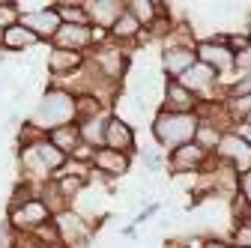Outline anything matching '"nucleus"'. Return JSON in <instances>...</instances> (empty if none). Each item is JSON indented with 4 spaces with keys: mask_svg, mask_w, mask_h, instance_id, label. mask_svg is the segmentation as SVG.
Returning <instances> with one entry per match:
<instances>
[{
    "mask_svg": "<svg viewBox=\"0 0 251 248\" xmlns=\"http://www.w3.org/2000/svg\"><path fill=\"white\" fill-rule=\"evenodd\" d=\"M105 149L123 152V156H132V152L138 149V129L129 126L126 120L108 114V123H105Z\"/></svg>",
    "mask_w": 251,
    "mask_h": 248,
    "instance_id": "11",
    "label": "nucleus"
},
{
    "mask_svg": "<svg viewBox=\"0 0 251 248\" xmlns=\"http://www.w3.org/2000/svg\"><path fill=\"white\" fill-rule=\"evenodd\" d=\"M242 33L248 36V42H251V15H248V24H245V30H242Z\"/></svg>",
    "mask_w": 251,
    "mask_h": 248,
    "instance_id": "34",
    "label": "nucleus"
},
{
    "mask_svg": "<svg viewBox=\"0 0 251 248\" xmlns=\"http://www.w3.org/2000/svg\"><path fill=\"white\" fill-rule=\"evenodd\" d=\"M126 12H129L144 30H150L162 15H171V6L159 3V0H126Z\"/></svg>",
    "mask_w": 251,
    "mask_h": 248,
    "instance_id": "18",
    "label": "nucleus"
},
{
    "mask_svg": "<svg viewBox=\"0 0 251 248\" xmlns=\"http://www.w3.org/2000/svg\"><path fill=\"white\" fill-rule=\"evenodd\" d=\"M245 96H251V72L248 75H236L225 87V99H245Z\"/></svg>",
    "mask_w": 251,
    "mask_h": 248,
    "instance_id": "27",
    "label": "nucleus"
},
{
    "mask_svg": "<svg viewBox=\"0 0 251 248\" xmlns=\"http://www.w3.org/2000/svg\"><path fill=\"white\" fill-rule=\"evenodd\" d=\"M239 222H248V224H251V209H248V212L242 215V219H239Z\"/></svg>",
    "mask_w": 251,
    "mask_h": 248,
    "instance_id": "35",
    "label": "nucleus"
},
{
    "mask_svg": "<svg viewBox=\"0 0 251 248\" xmlns=\"http://www.w3.org/2000/svg\"><path fill=\"white\" fill-rule=\"evenodd\" d=\"M201 248H233V245H230L225 236H203Z\"/></svg>",
    "mask_w": 251,
    "mask_h": 248,
    "instance_id": "32",
    "label": "nucleus"
},
{
    "mask_svg": "<svg viewBox=\"0 0 251 248\" xmlns=\"http://www.w3.org/2000/svg\"><path fill=\"white\" fill-rule=\"evenodd\" d=\"M84 12H87V24L93 30L108 33L114 21L126 12V0H84Z\"/></svg>",
    "mask_w": 251,
    "mask_h": 248,
    "instance_id": "13",
    "label": "nucleus"
},
{
    "mask_svg": "<svg viewBox=\"0 0 251 248\" xmlns=\"http://www.w3.org/2000/svg\"><path fill=\"white\" fill-rule=\"evenodd\" d=\"M6 222L12 224V230L18 236H30V233H36L42 224L51 222V212L45 209V203L39 198L33 200H24V203H15L6 209Z\"/></svg>",
    "mask_w": 251,
    "mask_h": 248,
    "instance_id": "7",
    "label": "nucleus"
},
{
    "mask_svg": "<svg viewBox=\"0 0 251 248\" xmlns=\"http://www.w3.org/2000/svg\"><path fill=\"white\" fill-rule=\"evenodd\" d=\"M251 72V45L233 54V75H248Z\"/></svg>",
    "mask_w": 251,
    "mask_h": 248,
    "instance_id": "28",
    "label": "nucleus"
},
{
    "mask_svg": "<svg viewBox=\"0 0 251 248\" xmlns=\"http://www.w3.org/2000/svg\"><path fill=\"white\" fill-rule=\"evenodd\" d=\"M51 48L90 54L93 48H96V30L87 27V24H60V30L51 39Z\"/></svg>",
    "mask_w": 251,
    "mask_h": 248,
    "instance_id": "10",
    "label": "nucleus"
},
{
    "mask_svg": "<svg viewBox=\"0 0 251 248\" xmlns=\"http://www.w3.org/2000/svg\"><path fill=\"white\" fill-rule=\"evenodd\" d=\"M236 192H239V200L251 209V171L239 176V185H236Z\"/></svg>",
    "mask_w": 251,
    "mask_h": 248,
    "instance_id": "30",
    "label": "nucleus"
},
{
    "mask_svg": "<svg viewBox=\"0 0 251 248\" xmlns=\"http://www.w3.org/2000/svg\"><path fill=\"white\" fill-rule=\"evenodd\" d=\"M30 33H33L36 39H39V45H51V39H54V33L60 30V15H57V0H54V6H48V9H42V12H36V15H21L18 18Z\"/></svg>",
    "mask_w": 251,
    "mask_h": 248,
    "instance_id": "16",
    "label": "nucleus"
},
{
    "mask_svg": "<svg viewBox=\"0 0 251 248\" xmlns=\"http://www.w3.org/2000/svg\"><path fill=\"white\" fill-rule=\"evenodd\" d=\"M195 129H198V114H165L155 111L150 120V135L159 149H176L182 144L195 141Z\"/></svg>",
    "mask_w": 251,
    "mask_h": 248,
    "instance_id": "2",
    "label": "nucleus"
},
{
    "mask_svg": "<svg viewBox=\"0 0 251 248\" xmlns=\"http://www.w3.org/2000/svg\"><path fill=\"white\" fill-rule=\"evenodd\" d=\"M222 129H215L212 126V123H206V120H201L198 117V129H195V144L203 149V152H209V156H212V152H215V147H218V141H222Z\"/></svg>",
    "mask_w": 251,
    "mask_h": 248,
    "instance_id": "23",
    "label": "nucleus"
},
{
    "mask_svg": "<svg viewBox=\"0 0 251 248\" xmlns=\"http://www.w3.org/2000/svg\"><path fill=\"white\" fill-rule=\"evenodd\" d=\"M33 149H36V156H39V162H42V168L48 171V176H54L57 171H63V165H66V162H69V159H66V156H63V152L57 149V147H51V144L45 141V135L33 141Z\"/></svg>",
    "mask_w": 251,
    "mask_h": 248,
    "instance_id": "22",
    "label": "nucleus"
},
{
    "mask_svg": "<svg viewBox=\"0 0 251 248\" xmlns=\"http://www.w3.org/2000/svg\"><path fill=\"white\" fill-rule=\"evenodd\" d=\"M198 99L188 90H182L176 81H165L162 87V99H159V111L165 114H198Z\"/></svg>",
    "mask_w": 251,
    "mask_h": 248,
    "instance_id": "15",
    "label": "nucleus"
},
{
    "mask_svg": "<svg viewBox=\"0 0 251 248\" xmlns=\"http://www.w3.org/2000/svg\"><path fill=\"white\" fill-rule=\"evenodd\" d=\"M45 141H48L51 147H57L66 159H72L75 152L81 149V132H78V123H69V126H60V129L45 132Z\"/></svg>",
    "mask_w": 251,
    "mask_h": 248,
    "instance_id": "20",
    "label": "nucleus"
},
{
    "mask_svg": "<svg viewBox=\"0 0 251 248\" xmlns=\"http://www.w3.org/2000/svg\"><path fill=\"white\" fill-rule=\"evenodd\" d=\"M206 162H209V152H203L195 141H192V144H182V147H176V149H171L168 156H165V165H168V171H171L174 176H182V174L198 176Z\"/></svg>",
    "mask_w": 251,
    "mask_h": 248,
    "instance_id": "9",
    "label": "nucleus"
},
{
    "mask_svg": "<svg viewBox=\"0 0 251 248\" xmlns=\"http://www.w3.org/2000/svg\"><path fill=\"white\" fill-rule=\"evenodd\" d=\"M141 36H144V27H141L129 12H123V15L114 21V27L108 30V39H111L114 45H120V48H126V45H138Z\"/></svg>",
    "mask_w": 251,
    "mask_h": 248,
    "instance_id": "19",
    "label": "nucleus"
},
{
    "mask_svg": "<svg viewBox=\"0 0 251 248\" xmlns=\"http://www.w3.org/2000/svg\"><path fill=\"white\" fill-rule=\"evenodd\" d=\"M87 60H90L93 69H96L105 81H111V84H117V87L126 84V75H129V69H132L129 51L120 48V45H114L111 39H105L102 45H96V48L87 54Z\"/></svg>",
    "mask_w": 251,
    "mask_h": 248,
    "instance_id": "4",
    "label": "nucleus"
},
{
    "mask_svg": "<svg viewBox=\"0 0 251 248\" xmlns=\"http://www.w3.org/2000/svg\"><path fill=\"white\" fill-rule=\"evenodd\" d=\"M174 248H185V245H174Z\"/></svg>",
    "mask_w": 251,
    "mask_h": 248,
    "instance_id": "37",
    "label": "nucleus"
},
{
    "mask_svg": "<svg viewBox=\"0 0 251 248\" xmlns=\"http://www.w3.org/2000/svg\"><path fill=\"white\" fill-rule=\"evenodd\" d=\"M27 123L39 135H45L51 129H60V126H69V123H75V96L63 87L48 84L45 93L39 96V102L33 105V111H30Z\"/></svg>",
    "mask_w": 251,
    "mask_h": 248,
    "instance_id": "1",
    "label": "nucleus"
},
{
    "mask_svg": "<svg viewBox=\"0 0 251 248\" xmlns=\"http://www.w3.org/2000/svg\"><path fill=\"white\" fill-rule=\"evenodd\" d=\"M6 63V51H0V66H3Z\"/></svg>",
    "mask_w": 251,
    "mask_h": 248,
    "instance_id": "36",
    "label": "nucleus"
},
{
    "mask_svg": "<svg viewBox=\"0 0 251 248\" xmlns=\"http://www.w3.org/2000/svg\"><path fill=\"white\" fill-rule=\"evenodd\" d=\"M138 152H141V162H144V168H147L150 174H159V171L165 168V152H162L159 147H141Z\"/></svg>",
    "mask_w": 251,
    "mask_h": 248,
    "instance_id": "26",
    "label": "nucleus"
},
{
    "mask_svg": "<svg viewBox=\"0 0 251 248\" xmlns=\"http://www.w3.org/2000/svg\"><path fill=\"white\" fill-rule=\"evenodd\" d=\"M111 111H102L99 117H90L84 123H78V132H81V144L90 149H102L105 147V123H108Z\"/></svg>",
    "mask_w": 251,
    "mask_h": 248,
    "instance_id": "21",
    "label": "nucleus"
},
{
    "mask_svg": "<svg viewBox=\"0 0 251 248\" xmlns=\"http://www.w3.org/2000/svg\"><path fill=\"white\" fill-rule=\"evenodd\" d=\"M90 171L99 174L102 179H123L126 174L132 171V156H123V152L114 149H93V159H90Z\"/></svg>",
    "mask_w": 251,
    "mask_h": 248,
    "instance_id": "12",
    "label": "nucleus"
},
{
    "mask_svg": "<svg viewBox=\"0 0 251 248\" xmlns=\"http://www.w3.org/2000/svg\"><path fill=\"white\" fill-rule=\"evenodd\" d=\"M159 212H162V203H159V200L147 203V206L135 215V227H138V224H147V219H152V215H159Z\"/></svg>",
    "mask_w": 251,
    "mask_h": 248,
    "instance_id": "31",
    "label": "nucleus"
},
{
    "mask_svg": "<svg viewBox=\"0 0 251 248\" xmlns=\"http://www.w3.org/2000/svg\"><path fill=\"white\" fill-rule=\"evenodd\" d=\"M39 45V39L30 33V30L15 18L9 24L0 27V51H9V54H24V51H33Z\"/></svg>",
    "mask_w": 251,
    "mask_h": 248,
    "instance_id": "17",
    "label": "nucleus"
},
{
    "mask_svg": "<svg viewBox=\"0 0 251 248\" xmlns=\"http://www.w3.org/2000/svg\"><path fill=\"white\" fill-rule=\"evenodd\" d=\"M57 15H60V24H87L84 0H57Z\"/></svg>",
    "mask_w": 251,
    "mask_h": 248,
    "instance_id": "24",
    "label": "nucleus"
},
{
    "mask_svg": "<svg viewBox=\"0 0 251 248\" xmlns=\"http://www.w3.org/2000/svg\"><path fill=\"white\" fill-rule=\"evenodd\" d=\"M84 63H87V54H78V51H63V48H51V45H48L45 66H48L51 81L72 78L75 72H81V66H84Z\"/></svg>",
    "mask_w": 251,
    "mask_h": 248,
    "instance_id": "14",
    "label": "nucleus"
},
{
    "mask_svg": "<svg viewBox=\"0 0 251 248\" xmlns=\"http://www.w3.org/2000/svg\"><path fill=\"white\" fill-rule=\"evenodd\" d=\"M51 222L57 227V236H60V245L63 248H93L96 224L84 222L81 215H75L72 209H63V212L51 215Z\"/></svg>",
    "mask_w": 251,
    "mask_h": 248,
    "instance_id": "6",
    "label": "nucleus"
},
{
    "mask_svg": "<svg viewBox=\"0 0 251 248\" xmlns=\"http://www.w3.org/2000/svg\"><path fill=\"white\" fill-rule=\"evenodd\" d=\"M195 57H198V63L209 66L218 81H222V87H227L236 75H233V51L230 45L225 42V33H212L206 39H198L195 42Z\"/></svg>",
    "mask_w": 251,
    "mask_h": 248,
    "instance_id": "3",
    "label": "nucleus"
},
{
    "mask_svg": "<svg viewBox=\"0 0 251 248\" xmlns=\"http://www.w3.org/2000/svg\"><path fill=\"white\" fill-rule=\"evenodd\" d=\"M176 84H179L182 90L192 93L201 105H203V102H222V99H225V87H222V81H218V75H215L209 66H203V63H195L192 69H185V72L176 78Z\"/></svg>",
    "mask_w": 251,
    "mask_h": 248,
    "instance_id": "5",
    "label": "nucleus"
},
{
    "mask_svg": "<svg viewBox=\"0 0 251 248\" xmlns=\"http://www.w3.org/2000/svg\"><path fill=\"white\" fill-rule=\"evenodd\" d=\"M225 239H227L233 248H251V224H248V222H233Z\"/></svg>",
    "mask_w": 251,
    "mask_h": 248,
    "instance_id": "25",
    "label": "nucleus"
},
{
    "mask_svg": "<svg viewBox=\"0 0 251 248\" xmlns=\"http://www.w3.org/2000/svg\"><path fill=\"white\" fill-rule=\"evenodd\" d=\"M212 156H215L218 162H225L236 176H242V174L251 171V147H248L236 132H225Z\"/></svg>",
    "mask_w": 251,
    "mask_h": 248,
    "instance_id": "8",
    "label": "nucleus"
},
{
    "mask_svg": "<svg viewBox=\"0 0 251 248\" xmlns=\"http://www.w3.org/2000/svg\"><path fill=\"white\" fill-rule=\"evenodd\" d=\"M0 248H18V233L12 230V224L6 219L0 222Z\"/></svg>",
    "mask_w": 251,
    "mask_h": 248,
    "instance_id": "29",
    "label": "nucleus"
},
{
    "mask_svg": "<svg viewBox=\"0 0 251 248\" xmlns=\"http://www.w3.org/2000/svg\"><path fill=\"white\" fill-rule=\"evenodd\" d=\"M233 132H236V135H239L248 147H251V120H248V123H239V126H236Z\"/></svg>",
    "mask_w": 251,
    "mask_h": 248,
    "instance_id": "33",
    "label": "nucleus"
}]
</instances>
